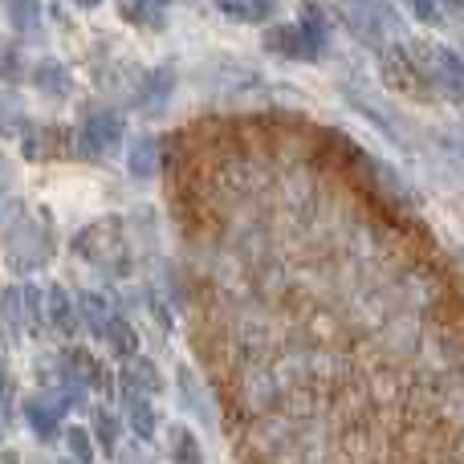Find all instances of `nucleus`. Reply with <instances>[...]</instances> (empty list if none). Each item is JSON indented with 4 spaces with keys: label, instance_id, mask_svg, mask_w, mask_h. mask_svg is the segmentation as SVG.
<instances>
[{
    "label": "nucleus",
    "instance_id": "obj_1",
    "mask_svg": "<svg viewBox=\"0 0 464 464\" xmlns=\"http://www.w3.org/2000/svg\"><path fill=\"white\" fill-rule=\"evenodd\" d=\"M261 45L265 53L285 57V62H326L334 49V24H330L326 8L305 0L297 21H281L265 29Z\"/></svg>",
    "mask_w": 464,
    "mask_h": 464
},
{
    "label": "nucleus",
    "instance_id": "obj_2",
    "mask_svg": "<svg viewBox=\"0 0 464 464\" xmlns=\"http://www.w3.org/2000/svg\"><path fill=\"white\" fill-rule=\"evenodd\" d=\"M73 256L90 265L94 273L111 281H127L135 261H130V240H127V220L122 217H102L90 220L73 232Z\"/></svg>",
    "mask_w": 464,
    "mask_h": 464
},
{
    "label": "nucleus",
    "instance_id": "obj_3",
    "mask_svg": "<svg viewBox=\"0 0 464 464\" xmlns=\"http://www.w3.org/2000/svg\"><path fill=\"white\" fill-rule=\"evenodd\" d=\"M53 245H57V237H53L49 212L45 208L24 212V217H16L5 232V261L16 277L29 281L33 273H41L49 261H53Z\"/></svg>",
    "mask_w": 464,
    "mask_h": 464
},
{
    "label": "nucleus",
    "instance_id": "obj_4",
    "mask_svg": "<svg viewBox=\"0 0 464 464\" xmlns=\"http://www.w3.org/2000/svg\"><path fill=\"white\" fill-rule=\"evenodd\" d=\"M338 16H343L346 33L371 53H383L392 41L408 37L403 33V13L392 0H338Z\"/></svg>",
    "mask_w": 464,
    "mask_h": 464
},
{
    "label": "nucleus",
    "instance_id": "obj_5",
    "mask_svg": "<svg viewBox=\"0 0 464 464\" xmlns=\"http://www.w3.org/2000/svg\"><path fill=\"white\" fill-rule=\"evenodd\" d=\"M379 78H383L387 90L395 94H408V98H420V102H436L432 86H428V73H424V62H420V49L411 37H400L379 53Z\"/></svg>",
    "mask_w": 464,
    "mask_h": 464
},
{
    "label": "nucleus",
    "instance_id": "obj_6",
    "mask_svg": "<svg viewBox=\"0 0 464 464\" xmlns=\"http://www.w3.org/2000/svg\"><path fill=\"white\" fill-rule=\"evenodd\" d=\"M127 147V119L111 106H90L73 127V160H106Z\"/></svg>",
    "mask_w": 464,
    "mask_h": 464
},
{
    "label": "nucleus",
    "instance_id": "obj_7",
    "mask_svg": "<svg viewBox=\"0 0 464 464\" xmlns=\"http://www.w3.org/2000/svg\"><path fill=\"white\" fill-rule=\"evenodd\" d=\"M416 49L436 102H464V49L444 41H416Z\"/></svg>",
    "mask_w": 464,
    "mask_h": 464
},
{
    "label": "nucleus",
    "instance_id": "obj_8",
    "mask_svg": "<svg viewBox=\"0 0 464 464\" xmlns=\"http://www.w3.org/2000/svg\"><path fill=\"white\" fill-rule=\"evenodd\" d=\"M176 70L171 65H155V70L139 73L135 78V90H130V111L147 114V119H160V114H168L171 98H176Z\"/></svg>",
    "mask_w": 464,
    "mask_h": 464
},
{
    "label": "nucleus",
    "instance_id": "obj_9",
    "mask_svg": "<svg viewBox=\"0 0 464 464\" xmlns=\"http://www.w3.org/2000/svg\"><path fill=\"white\" fill-rule=\"evenodd\" d=\"M21 420H24V428L33 432V440H37V444H62L65 411H62V403H57L49 392L24 395V400H21Z\"/></svg>",
    "mask_w": 464,
    "mask_h": 464
},
{
    "label": "nucleus",
    "instance_id": "obj_10",
    "mask_svg": "<svg viewBox=\"0 0 464 464\" xmlns=\"http://www.w3.org/2000/svg\"><path fill=\"white\" fill-rule=\"evenodd\" d=\"M45 330H53V334L65 338V343H73L82 330L78 302H73V294L62 285V281H49L45 285Z\"/></svg>",
    "mask_w": 464,
    "mask_h": 464
},
{
    "label": "nucleus",
    "instance_id": "obj_11",
    "mask_svg": "<svg viewBox=\"0 0 464 464\" xmlns=\"http://www.w3.org/2000/svg\"><path fill=\"white\" fill-rule=\"evenodd\" d=\"M29 86L37 90L45 102H70L73 73H70V65L57 62V57H41V62H33V70H29Z\"/></svg>",
    "mask_w": 464,
    "mask_h": 464
},
{
    "label": "nucleus",
    "instance_id": "obj_12",
    "mask_svg": "<svg viewBox=\"0 0 464 464\" xmlns=\"http://www.w3.org/2000/svg\"><path fill=\"white\" fill-rule=\"evenodd\" d=\"M62 367L70 371V375L78 379L86 392H106V395H114V375H111V367H106L98 354H90L86 346H70V351L62 354Z\"/></svg>",
    "mask_w": 464,
    "mask_h": 464
},
{
    "label": "nucleus",
    "instance_id": "obj_13",
    "mask_svg": "<svg viewBox=\"0 0 464 464\" xmlns=\"http://www.w3.org/2000/svg\"><path fill=\"white\" fill-rule=\"evenodd\" d=\"M163 171V143L155 135H139L127 143V176L135 184H155Z\"/></svg>",
    "mask_w": 464,
    "mask_h": 464
},
{
    "label": "nucleus",
    "instance_id": "obj_14",
    "mask_svg": "<svg viewBox=\"0 0 464 464\" xmlns=\"http://www.w3.org/2000/svg\"><path fill=\"white\" fill-rule=\"evenodd\" d=\"M122 424L130 428V436L143 444H151L160 436V411H155L151 395H139V392H122Z\"/></svg>",
    "mask_w": 464,
    "mask_h": 464
},
{
    "label": "nucleus",
    "instance_id": "obj_15",
    "mask_svg": "<svg viewBox=\"0 0 464 464\" xmlns=\"http://www.w3.org/2000/svg\"><path fill=\"white\" fill-rule=\"evenodd\" d=\"M73 302H78V322H82V330H86V334L94 338L98 346H102V334H106V326H111V318H114L111 297L98 294V289H78V294H73Z\"/></svg>",
    "mask_w": 464,
    "mask_h": 464
},
{
    "label": "nucleus",
    "instance_id": "obj_16",
    "mask_svg": "<svg viewBox=\"0 0 464 464\" xmlns=\"http://www.w3.org/2000/svg\"><path fill=\"white\" fill-rule=\"evenodd\" d=\"M0 338H5L8 346H21L24 338H29V326H24V289H21V281L0 289Z\"/></svg>",
    "mask_w": 464,
    "mask_h": 464
},
{
    "label": "nucleus",
    "instance_id": "obj_17",
    "mask_svg": "<svg viewBox=\"0 0 464 464\" xmlns=\"http://www.w3.org/2000/svg\"><path fill=\"white\" fill-rule=\"evenodd\" d=\"M119 379H122V392H139V395H151V400L163 392V371L147 354H135V359L122 362Z\"/></svg>",
    "mask_w": 464,
    "mask_h": 464
},
{
    "label": "nucleus",
    "instance_id": "obj_18",
    "mask_svg": "<svg viewBox=\"0 0 464 464\" xmlns=\"http://www.w3.org/2000/svg\"><path fill=\"white\" fill-rule=\"evenodd\" d=\"M102 351L111 354V359H119V362H127V359H135L139 354V330L130 326L127 314L114 310L111 326H106V334H102Z\"/></svg>",
    "mask_w": 464,
    "mask_h": 464
},
{
    "label": "nucleus",
    "instance_id": "obj_19",
    "mask_svg": "<svg viewBox=\"0 0 464 464\" xmlns=\"http://www.w3.org/2000/svg\"><path fill=\"white\" fill-rule=\"evenodd\" d=\"M90 436H94V444H98V452L102 457H119V449H122V420L114 416L111 408H90Z\"/></svg>",
    "mask_w": 464,
    "mask_h": 464
},
{
    "label": "nucleus",
    "instance_id": "obj_20",
    "mask_svg": "<svg viewBox=\"0 0 464 464\" xmlns=\"http://www.w3.org/2000/svg\"><path fill=\"white\" fill-rule=\"evenodd\" d=\"M217 8L237 24H269L281 0H217Z\"/></svg>",
    "mask_w": 464,
    "mask_h": 464
},
{
    "label": "nucleus",
    "instance_id": "obj_21",
    "mask_svg": "<svg viewBox=\"0 0 464 464\" xmlns=\"http://www.w3.org/2000/svg\"><path fill=\"white\" fill-rule=\"evenodd\" d=\"M168 8L171 0H119L122 21L139 24V29H163L168 24Z\"/></svg>",
    "mask_w": 464,
    "mask_h": 464
},
{
    "label": "nucleus",
    "instance_id": "obj_22",
    "mask_svg": "<svg viewBox=\"0 0 464 464\" xmlns=\"http://www.w3.org/2000/svg\"><path fill=\"white\" fill-rule=\"evenodd\" d=\"M24 130H29L24 98L13 86H0V139H21Z\"/></svg>",
    "mask_w": 464,
    "mask_h": 464
},
{
    "label": "nucleus",
    "instance_id": "obj_23",
    "mask_svg": "<svg viewBox=\"0 0 464 464\" xmlns=\"http://www.w3.org/2000/svg\"><path fill=\"white\" fill-rule=\"evenodd\" d=\"M168 457L171 464H204V444L188 424L168 428Z\"/></svg>",
    "mask_w": 464,
    "mask_h": 464
},
{
    "label": "nucleus",
    "instance_id": "obj_24",
    "mask_svg": "<svg viewBox=\"0 0 464 464\" xmlns=\"http://www.w3.org/2000/svg\"><path fill=\"white\" fill-rule=\"evenodd\" d=\"M176 392H179V408H184V411H192L196 420H212L208 395H204L200 379L192 375V367H179V371H176Z\"/></svg>",
    "mask_w": 464,
    "mask_h": 464
},
{
    "label": "nucleus",
    "instance_id": "obj_25",
    "mask_svg": "<svg viewBox=\"0 0 464 464\" xmlns=\"http://www.w3.org/2000/svg\"><path fill=\"white\" fill-rule=\"evenodd\" d=\"M62 449H65V460H73V464H94L98 460V444H94V436H90L86 424H65Z\"/></svg>",
    "mask_w": 464,
    "mask_h": 464
},
{
    "label": "nucleus",
    "instance_id": "obj_26",
    "mask_svg": "<svg viewBox=\"0 0 464 464\" xmlns=\"http://www.w3.org/2000/svg\"><path fill=\"white\" fill-rule=\"evenodd\" d=\"M8 21H13V33L24 41H33L41 33V0H5Z\"/></svg>",
    "mask_w": 464,
    "mask_h": 464
},
{
    "label": "nucleus",
    "instance_id": "obj_27",
    "mask_svg": "<svg viewBox=\"0 0 464 464\" xmlns=\"http://www.w3.org/2000/svg\"><path fill=\"white\" fill-rule=\"evenodd\" d=\"M24 289V326H29V338L45 334V285L37 281H21Z\"/></svg>",
    "mask_w": 464,
    "mask_h": 464
},
{
    "label": "nucleus",
    "instance_id": "obj_28",
    "mask_svg": "<svg viewBox=\"0 0 464 464\" xmlns=\"http://www.w3.org/2000/svg\"><path fill=\"white\" fill-rule=\"evenodd\" d=\"M403 8H408V16H416L420 24H428V29H444V24H449V8H444L440 0H403Z\"/></svg>",
    "mask_w": 464,
    "mask_h": 464
},
{
    "label": "nucleus",
    "instance_id": "obj_29",
    "mask_svg": "<svg viewBox=\"0 0 464 464\" xmlns=\"http://www.w3.org/2000/svg\"><path fill=\"white\" fill-rule=\"evenodd\" d=\"M16 78H21V49L8 37H0V86H8Z\"/></svg>",
    "mask_w": 464,
    "mask_h": 464
},
{
    "label": "nucleus",
    "instance_id": "obj_30",
    "mask_svg": "<svg viewBox=\"0 0 464 464\" xmlns=\"http://www.w3.org/2000/svg\"><path fill=\"white\" fill-rule=\"evenodd\" d=\"M13 408H21V403H16V387H13V375H8V362L0 359V416H5V424L13 420Z\"/></svg>",
    "mask_w": 464,
    "mask_h": 464
},
{
    "label": "nucleus",
    "instance_id": "obj_31",
    "mask_svg": "<svg viewBox=\"0 0 464 464\" xmlns=\"http://www.w3.org/2000/svg\"><path fill=\"white\" fill-rule=\"evenodd\" d=\"M114 460H119V464H151V452H147L143 440H130V444H122Z\"/></svg>",
    "mask_w": 464,
    "mask_h": 464
},
{
    "label": "nucleus",
    "instance_id": "obj_32",
    "mask_svg": "<svg viewBox=\"0 0 464 464\" xmlns=\"http://www.w3.org/2000/svg\"><path fill=\"white\" fill-rule=\"evenodd\" d=\"M440 139L449 143V151H452V155H460V160H464V119H460V122H452V127L444 130Z\"/></svg>",
    "mask_w": 464,
    "mask_h": 464
},
{
    "label": "nucleus",
    "instance_id": "obj_33",
    "mask_svg": "<svg viewBox=\"0 0 464 464\" xmlns=\"http://www.w3.org/2000/svg\"><path fill=\"white\" fill-rule=\"evenodd\" d=\"M8 184H13V168H8V160L0 155V196L8 192Z\"/></svg>",
    "mask_w": 464,
    "mask_h": 464
},
{
    "label": "nucleus",
    "instance_id": "obj_34",
    "mask_svg": "<svg viewBox=\"0 0 464 464\" xmlns=\"http://www.w3.org/2000/svg\"><path fill=\"white\" fill-rule=\"evenodd\" d=\"M0 464H24L16 452H8V449H0Z\"/></svg>",
    "mask_w": 464,
    "mask_h": 464
},
{
    "label": "nucleus",
    "instance_id": "obj_35",
    "mask_svg": "<svg viewBox=\"0 0 464 464\" xmlns=\"http://www.w3.org/2000/svg\"><path fill=\"white\" fill-rule=\"evenodd\" d=\"M440 5H444V8H449V13H452V16H457V13H464V0H440Z\"/></svg>",
    "mask_w": 464,
    "mask_h": 464
},
{
    "label": "nucleus",
    "instance_id": "obj_36",
    "mask_svg": "<svg viewBox=\"0 0 464 464\" xmlns=\"http://www.w3.org/2000/svg\"><path fill=\"white\" fill-rule=\"evenodd\" d=\"M73 5H78V8H98L102 0H73Z\"/></svg>",
    "mask_w": 464,
    "mask_h": 464
},
{
    "label": "nucleus",
    "instance_id": "obj_37",
    "mask_svg": "<svg viewBox=\"0 0 464 464\" xmlns=\"http://www.w3.org/2000/svg\"><path fill=\"white\" fill-rule=\"evenodd\" d=\"M5 428H8V424H5V416H0V444H5Z\"/></svg>",
    "mask_w": 464,
    "mask_h": 464
},
{
    "label": "nucleus",
    "instance_id": "obj_38",
    "mask_svg": "<svg viewBox=\"0 0 464 464\" xmlns=\"http://www.w3.org/2000/svg\"><path fill=\"white\" fill-rule=\"evenodd\" d=\"M53 464H73V460H53Z\"/></svg>",
    "mask_w": 464,
    "mask_h": 464
}]
</instances>
